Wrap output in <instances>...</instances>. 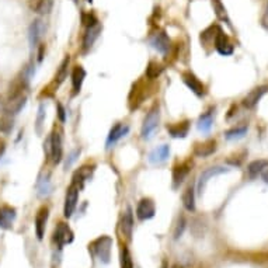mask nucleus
Wrapping results in <instances>:
<instances>
[{"label": "nucleus", "instance_id": "f257e3e1", "mask_svg": "<svg viewBox=\"0 0 268 268\" xmlns=\"http://www.w3.org/2000/svg\"><path fill=\"white\" fill-rule=\"evenodd\" d=\"M111 248H112V239L104 235L96 240H93L89 244V250L99 258L103 264H108L111 258Z\"/></svg>", "mask_w": 268, "mask_h": 268}, {"label": "nucleus", "instance_id": "f03ea898", "mask_svg": "<svg viewBox=\"0 0 268 268\" xmlns=\"http://www.w3.org/2000/svg\"><path fill=\"white\" fill-rule=\"evenodd\" d=\"M160 121V108L158 104H155L152 108L149 109V112L146 114V117L143 119L142 124V129H140V135L143 139H149L152 136V134L155 132V129L158 128Z\"/></svg>", "mask_w": 268, "mask_h": 268}, {"label": "nucleus", "instance_id": "7ed1b4c3", "mask_svg": "<svg viewBox=\"0 0 268 268\" xmlns=\"http://www.w3.org/2000/svg\"><path fill=\"white\" fill-rule=\"evenodd\" d=\"M79 191V187L76 184H73V183L66 189V194H65V205H63V215H65V218H70L73 215L76 207H78Z\"/></svg>", "mask_w": 268, "mask_h": 268}, {"label": "nucleus", "instance_id": "20e7f679", "mask_svg": "<svg viewBox=\"0 0 268 268\" xmlns=\"http://www.w3.org/2000/svg\"><path fill=\"white\" fill-rule=\"evenodd\" d=\"M54 240L58 244V247H63L66 244H70L75 240V233L69 228L68 223L59 222L58 226L55 228V232H54Z\"/></svg>", "mask_w": 268, "mask_h": 268}, {"label": "nucleus", "instance_id": "39448f33", "mask_svg": "<svg viewBox=\"0 0 268 268\" xmlns=\"http://www.w3.org/2000/svg\"><path fill=\"white\" fill-rule=\"evenodd\" d=\"M50 139V148H51V158H52V161L55 164H59L62 159H63V143H62V135L58 129H55L51 136L48 138Z\"/></svg>", "mask_w": 268, "mask_h": 268}, {"label": "nucleus", "instance_id": "423d86ee", "mask_svg": "<svg viewBox=\"0 0 268 268\" xmlns=\"http://www.w3.org/2000/svg\"><path fill=\"white\" fill-rule=\"evenodd\" d=\"M26 104H27V94H21V96H17V97L6 100L4 104L1 106V108H3L4 115L11 117V115L19 114L21 109L26 107Z\"/></svg>", "mask_w": 268, "mask_h": 268}, {"label": "nucleus", "instance_id": "0eeeda50", "mask_svg": "<svg viewBox=\"0 0 268 268\" xmlns=\"http://www.w3.org/2000/svg\"><path fill=\"white\" fill-rule=\"evenodd\" d=\"M214 44H215V50L218 51L220 55H223V56L232 55L233 51H235V47H233L230 38L222 30L218 31V34H216V37L214 40Z\"/></svg>", "mask_w": 268, "mask_h": 268}, {"label": "nucleus", "instance_id": "6e6552de", "mask_svg": "<svg viewBox=\"0 0 268 268\" xmlns=\"http://www.w3.org/2000/svg\"><path fill=\"white\" fill-rule=\"evenodd\" d=\"M156 214V207H155V202L153 199L150 198H142L138 202V207H136V218L139 220H148L152 219Z\"/></svg>", "mask_w": 268, "mask_h": 268}, {"label": "nucleus", "instance_id": "1a4fd4ad", "mask_svg": "<svg viewBox=\"0 0 268 268\" xmlns=\"http://www.w3.org/2000/svg\"><path fill=\"white\" fill-rule=\"evenodd\" d=\"M150 45L153 50H156L160 54H167L171 48V41L169 35L166 34V31H159L153 34V37L150 38Z\"/></svg>", "mask_w": 268, "mask_h": 268}, {"label": "nucleus", "instance_id": "9d476101", "mask_svg": "<svg viewBox=\"0 0 268 268\" xmlns=\"http://www.w3.org/2000/svg\"><path fill=\"white\" fill-rule=\"evenodd\" d=\"M183 81L186 83V86H187L195 96H198V97L205 96V86H204V83H202L192 72H184V73H183Z\"/></svg>", "mask_w": 268, "mask_h": 268}, {"label": "nucleus", "instance_id": "9b49d317", "mask_svg": "<svg viewBox=\"0 0 268 268\" xmlns=\"http://www.w3.org/2000/svg\"><path fill=\"white\" fill-rule=\"evenodd\" d=\"M101 30H103V27H101L100 23L91 26V27H87L86 32L83 34V41H81V50H83V52H87L94 45V42L99 38Z\"/></svg>", "mask_w": 268, "mask_h": 268}, {"label": "nucleus", "instance_id": "f8f14e48", "mask_svg": "<svg viewBox=\"0 0 268 268\" xmlns=\"http://www.w3.org/2000/svg\"><path fill=\"white\" fill-rule=\"evenodd\" d=\"M48 216H50V208L48 207H41L37 211V215H35V235L38 240L44 239L45 235V228H47V222H48Z\"/></svg>", "mask_w": 268, "mask_h": 268}, {"label": "nucleus", "instance_id": "ddd939ff", "mask_svg": "<svg viewBox=\"0 0 268 268\" xmlns=\"http://www.w3.org/2000/svg\"><path fill=\"white\" fill-rule=\"evenodd\" d=\"M226 171H229V169H226V167H222V166H214V167H209V169H207L205 171H202L198 180L199 194H202V192H204L205 186H207V183L209 181V179H212V177H215V176H219V174H223V173H226Z\"/></svg>", "mask_w": 268, "mask_h": 268}, {"label": "nucleus", "instance_id": "4468645a", "mask_svg": "<svg viewBox=\"0 0 268 268\" xmlns=\"http://www.w3.org/2000/svg\"><path fill=\"white\" fill-rule=\"evenodd\" d=\"M42 34H44V24L40 19H37L31 23L30 28H28V41H30L31 48L38 47L41 38H42Z\"/></svg>", "mask_w": 268, "mask_h": 268}, {"label": "nucleus", "instance_id": "2eb2a0df", "mask_svg": "<svg viewBox=\"0 0 268 268\" xmlns=\"http://www.w3.org/2000/svg\"><path fill=\"white\" fill-rule=\"evenodd\" d=\"M268 91V86H260L256 87L254 90H251L247 96L243 99V106L247 108H254L258 104V101L263 99V96Z\"/></svg>", "mask_w": 268, "mask_h": 268}, {"label": "nucleus", "instance_id": "dca6fc26", "mask_svg": "<svg viewBox=\"0 0 268 268\" xmlns=\"http://www.w3.org/2000/svg\"><path fill=\"white\" fill-rule=\"evenodd\" d=\"M189 170H191V164L188 161L180 163L177 166H174V169H173V187L174 188H179L180 186L183 184V181L188 176Z\"/></svg>", "mask_w": 268, "mask_h": 268}, {"label": "nucleus", "instance_id": "f3484780", "mask_svg": "<svg viewBox=\"0 0 268 268\" xmlns=\"http://www.w3.org/2000/svg\"><path fill=\"white\" fill-rule=\"evenodd\" d=\"M121 232L127 239L132 238V232H134V214L132 208L128 207L125 209V212H122L121 216Z\"/></svg>", "mask_w": 268, "mask_h": 268}, {"label": "nucleus", "instance_id": "a211bd4d", "mask_svg": "<svg viewBox=\"0 0 268 268\" xmlns=\"http://www.w3.org/2000/svg\"><path fill=\"white\" fill-rule=\"evenodd\" d=\"M216 150V140L211 139L207 142H201V143H195L194 146V155L197 158H208Z\"/></svg>", "mask_w": 268, "mask_h": 268}, {"label": "nucleus", "instance_id": "6ab92c4d", "mask_svg": "<svg viewBox=\"0 0 268 268\" xmlns=\"http://www.w3.org/2000/svg\"><path fill=\"white\" fill-rule=\"evenodd\" d=\"M129 132L128 125H124V124H115L108 134V138H107V148H111L115 142H118L122 136H125Z\"/></svg>", "mask_w": 268, "mask_h": 268}, {"label": "nucleus", "instance_id": "aec40b11", "mask_svg": "<svg viewBox=\"0 0 268 268\" xmlns=\"http://www.w3.org/2000/svg\"><path fill=\"white\" fill-rule=\"evenodd\" d=\"M167 132L173 138H186L188 135L189 131V121H183V122H177V124H171L166 127Z\"/></svg>", "mask_w": 268, "mask_h": 268}, {"label": "nucleus", "instance_id": "412c9836", "mask_svg": "<svg viewBox=\"0 0 268 268\" xmlns=\"http://www.w3.org/2000/svg\"><path fill=\"white\" fill-rule=\"evenodd\" d=\"M86 79V70L83 66H75L73 68V72H72V87H73V93L78 94L80 90H81V86H83V81Z\"/></svg>", "mask_w": 268, "mask_h": 268}, {"label": "nucleus", "instance_id": "4be33fe9", "mask_svg": "<svg viewBox=\"0 0 268 268\" xmlns=\"http://www.w3.org/2000/svg\"><path fill=\"white\" fill-rule=\"evenodd\" d=\"M28 7L37 14H50L52 10V0H28Z\"/></svg>", "mask_w": 268, "mask_h": 268}, {"label": "nucleus", "instance_id": "5701e85b", "mask_svg": "<svg viewBox=\"0 0 268 268\" xmlns=\"http://www.w3.org/2000/svg\"><path fill=\"white\" fill-rule=\"evenodd\" d=\"M69 63H70L69 55H66V56H65V59L62 60V63H60L59 69H58V72H56V75H55V80H54V87H55V90L59 89L60 84L66 80V78H68Z\"/></svg>", "mask_w": 268, "mask_h": 268}, {"label": "nucleus", "instance_id": "b1692460", "mask_svg": "<svg viewBox=\"0 0 268 268\" xmlns=\"http://www.w3.org/2000/svg\"><path fill=\"white\" fill-rule=\"evenodd\" d=\"M14 219H16V209L10 207L0 208V228L11 229Z\"/></svg>", "mask_w": 268, "mask_h": 268}, {"label": "nucleus", "instance_id": "393cba45", "mask_svg": "<svg viewBox=\"0 0 268 268\" xmlns=\"http://www.w3.org/2000/svg\"><path fill=\"white\" fill-rule=\"evenodd\" d=\"M170 156V146L169 145H161L159 148L153 150L149 155V161L153 164H158V163H163L169 159Z\"/></svg>", "mask_w": 268, "mask_h": 268}, {"label": "nucleus", "instance_id": "a878e982", "mask_svg": "<svg viewBox=\"0 0 268 268\" xmlns=\"http://www.w3.org/2000/svg\"><path fill=\"white\" fill-rule=\"evenodd\" d=\"M212 3V7H214V11H215V16L218 17V20L226 23L229 27H232V23H230V19H229L228 10L225 7V4L222 3V0H211Z\"/></svg>", "mask_w": 268, "mask_h": 268}, {"label": "nucleus", "instance_id": "bb28decb", "mask_svg": "<svg viewBox=\"0 0 268 268\" xmlns=\"http://www.w3.org/2000/svg\"><path fill=\"white\" fill-rule=\"evenodd\" d=\"M183 205L189 212L195 211V189H194L192 186H188L187 189L184 191V194H183Z\"/></svg>", "mask_w": 268, "mask_h": 268}, {"label": "nucleus", "instance_id": "cd10ccee", "mask_svg": "<svg viewBox=\"0 0 268 268\" xmlns=\"http://www.w3.org/2000/svg\"><path fill=\"white\" fill-rule=\"evenodd\" d=\"M267 167H268V160H264V159L253 160V161L248 164V167H247L248 176H250L251 179H254V177H257L260 173H263L264 169H267Z\"/></svg>", "mask_w": 268, "mask_h": 268}, {"label": "nucleus", "instance_id": "c85d7f7f", "mask_svg": "<svg viewBox=\"0 0 268 268\" xmlns=\"http://www.w3.org/2000/svg\"><path fill=\"white\" fill-rule=\"evenodd\" d=\"M91 171H93V167H90L89 166H83V167H80L76 173H75V176H73V184H76L79 188L83 187V184H84V181H87L90 179V174H91Z\"/></svg>", "mask_w": 268, "mask_h": 268}, {"label": "nucleus", "instance_id": "c756f323", "mask_svg": "<svg viewBox=\"0 0 268 268\" xmlns=\"http://www.w3.org/2000/svg\"><path fill=\"white\" fill-rule=\"evenodd\" d=\"M212 124H214V109H211L199 117L198 129L201 132H209V129L212 128Z\"/></svg>", "mask_w": 268, "mask_h": 268}, {"label": "nucleus", "instance_id": "7c9ffc66", "mask_svg": "<svg viewBox=\"0 0 268 268\" xmlns=\"http://www.w3.org/2000/svg\"><path fill=\"white\" fill-rule=\"evenodd\" d=\"M163 65L159 63V62H156V60H150L149 63H148V66H146V78L148 79H158L160 75L163 73Z\"/></svg>", "mask_w": 268, "mask_h": 268}, {"label": "nucleus", "instance_id": "2f4dec72", "mask_svg": "<svg viewBox=\"0 0 268 268\" xmlns=\"http://www.w3.org/2000/svg\"><path fill=\"white\" fill-rule=\"evenodd\" d=\"M119 263H121V268H134L132 256H131V251H129V248L127 246H122V248H121Z\"/></svg>", "mask_w": 268, "mask_h": 268}, {"label": "nucleus", "instance_id": "473e14b6", "mask_svg": "<svg viewBox=\"0 0 268 268\" xmlns=\"http://www.w3.org/2000/svg\"><path fill=\"white\" fill-rule=\"evenodd\" d=\"M13 131V121L9 115H3L0 117V132L4 135H9Z\"/></svg>", "mask_w": 268, "mask_h": 268}, {"label": "nucleus", "instance_id": "72a5a7b5", "mask_svg": "<svg viewBox=\"0 0 268 268\" xmlns=\"http://www.w3.org/2000/svg\"><path fill=\"white\" fill-rule=\"evenodd\" d=\"M246 132H247V127H238V128H233V129H229V131H226L225 136H226V139L232 140V139H236V138H241Z\"/></svg>", "mask_w": 268, "mask_h": 268}, {"label": "nucleus", "instance_id": "f704fd0d", "mask_svg": "<svg viewBox=\"0 0 268 268\" xmlns=\"http://www.w3.org/2000/svg\"><path fill=\"white\" fill-rule=\"evenodd\" d=\"M44 121H45V104H40L38 115H37V132L38 134H41V131H42Z\"/></svg>", "mask_w": 268, "mask_h": 268}, {"label": "nucleus", "instance_id": "c9c22d12", "mask_svg": "<svg viewBox=\"0 0 268 268\" xmlns=\"http://www.w3.org/2000/svg\"><path fill=\"white\" fill-rule=\"evenodd\" d=\"M81 21H83V24H84L86 27H91V26L100 23V21L97 20V17H96L93 13H84V14L81 16Z\"/></svg>", "mask_w": 268, "mask_h": 268}, {"label": "nucleus", "instance_id": "e433bc0d", "mask_svg": "<svg viewBox=\"0 0 268 268\" xmlns=\"http://www.w3.org/2000/svg\"><path fill=\"white\" fill-rule=\"evenodd\" d=\"M38 194H40L41 197H44V195H48L51 192V184H50V179L47 177V179L41 180L40 183V187H38Z\"/></svg>", "mask_w": 268, "mask_h": 268}, {"label": "nucleus", "instance_id": "4c0bfd02", "mask_svg": "<svg viewBox=\"0 0 268 268\" xmlns=\"http://www.w3.org/2000/svg\"><path fill=\"white\" fill-rule=\"evenodd\" d=\"M79 155H80V149H75L73 152H70V155H69V158H68V160H66V163H65V169L68 170L76 161V159L79 158Z\"/></svg>", "mask_w": 268, "mask_h": 268}, {"label": "nucleus", "instance_id": "58836bf2", "mask_svg": "<svg viewBox=\"0 0 268 268\" xmlns=\"http://www.w3.org/2000/svg\"><path fill=\"white\" fill-rule=\"evenodd\" d=\"M184 228H186V219L184 216H181L179 219V223H177V228H176V232H174V239L181 238L183 232H184Z\"/></svg>", "mask_w": 268, "mask_h": 268}, {"label": "nucleus", "instance_id": "ea45409f", "mask_svg": "<svg viewBox=\"0 0 268 268\" xmlns=\"http://www.w3.org/2000/svg\"><path fill=\"white\" fill-rule=\"evenodd\" d=\"M56 109H58V118H59V121L60 122H65L66 121V111H65L63 106L60 103L56 104Z\"/></svg>", "mask_w": 268, "mask_h": 268}, {"label": "nucleus", "instance_id": "a19ab883", "mask_svg": "<svg viewBox=\"0 0 268 268\" xmlns=\"http://www.w3.org/2000/svg\"><path fill=\"white\" fill-rule=\"evenodd\" d=\"M261 26L268 30V3H267V7H266V11H264V14H263V17H261Z\"/></svg>", "mask_w": 268, "mask_h": 268}, {"label": "nucleus", "instance_id": "79ce46f5", "mask_svg": "<svg viewBox=\"0 0 268 268\" xmlns=\"http://www.w3.org/2000/svg\"><path fill=\"white\" fill-rule=\"evenodd\" d=\"M4 150H6V142H4V140L0 138V158L3 156Z\"/></svg>", "mask_w": 268, "mask_h": 268}, {"label": "nucleus", "instance_id": "37998d69", "mask_svg": "<svg viewBox=\"0 0 268 268\" xmlns=\"http://www.w3.org/2000/svg\"><path fill=\"white\" fill-rule=\"evenodd\" d=\"M44 51H45V47L44 45H41L40 47V52H38V62L44 59Z\"/></svg>", "mask_w": 268, "mask_h": 268}, {"label": "nucleus", "instance_id": "c03bdc74", "mask_svg": "<svg viewBox=\"0 0 268 268\" xmlns=\"http://www.w3.org/2000/svg\"><path fill=\"white\" fill-rule=\"evenodd\" d=\"M261 177H263V181H264L266 184H268V169L264 170V171L261 173Z\"/></svg>", "mask_w": 268, "mask_h": 268}, {"label": "nucleus", "instance_id": "a18cd8bd", "mask_svg": "<svg viewBox=\"0 0 268 268\" xmlns=\"http://www.w3.org/2000/svg\"><path fill=\"white\" fill-rule=\"evenodd\" d=\"M72 1H73L75 4H78V3H79V0H72Z\"/></svg>", "mask_w": 268, "mask_h": 268}, {"label": "nucleus", "instance_id": "49530a36", "mask_svg": "<svg viewBox=\"0 0 268 268\" xmlns=\"http://www.w3.org/2000/svg\"><path fill=\"white\" fill-rule=\"evenodd\" d=\"M87 1H89V3H91V1H93V0H87Z\"/></svg>", "mask_w": 268, "mask_h": 268}, {"label": "nucleus", "instance_id": "de8ad7c7", "mask_svg": "<svg viewBox=\"0 0 268 268\" xmlns=\"http://www.w3.org/2000/svg\"><path fill=\"white\" fill-rule=\"evenodd\" d=\"M176 268H183V267H176Z\"/></svg>", "mask_w": 268, "mask_h": 268}]
</instances>
